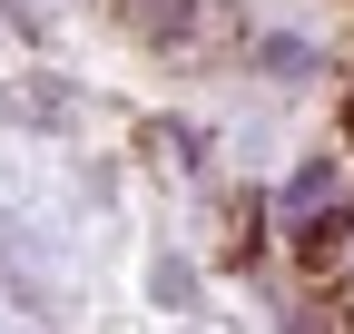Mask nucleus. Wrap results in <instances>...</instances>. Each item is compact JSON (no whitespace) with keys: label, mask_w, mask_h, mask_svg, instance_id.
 Here are the masks:
<instances>
[{"label":"nucleus","mask_w":354,"mask_h":334,"mask_svg":"<svg viewBox=\"0 0 354 334\" xmlns=\"http://www.w3.org/2000/svg\"><path fill=\"white\" fill-rule=\"evenodd\" d=\"M335 187H344L335 167H305V177L286 187V226H325V206H335Z\"/></svg>","instance_id":"obj_1"}]
</instances>
